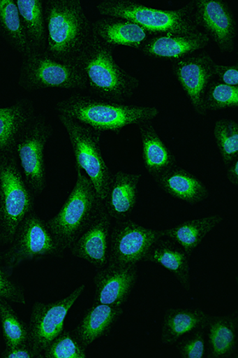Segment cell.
Segmentation results:
<instances>
[{
  "mask_svg": "<svg viewBox=\"0 0 238 358\" xmlns=\"http://www.w3.org/2000/svg\"><path fill=\"white\" fill-rule=\"evenodd\" d=\"M85 285H80L65 299L54 303H34L29 322V345L36 357H42L43 351L62 333L68 310L83 294Z\"/></svg>",
  "mask_w": 238,
  "mask_h": 358,
  "instance_id": "cell-12",
  "label": "cell"
},
{
  "mask_svg": "<svg viewBox=\"0 0 238 358\" xmlns=\"http://www.w3.org/2000/svg\"><path fill=\"white\" fill-rule=\"evenodd\" d=\"M206 328L197 329L191 336L177 344L179 355L184 358H202L206 354Z\"/></svg>",
  "mask_w": 238,
  "mask_h": 358,
  "instance_id": "cell-35",
  "label": "cell"
},
{
  "mask_svg": "<svg viewBox=\"0 0 238 358\" xmlns=\"http://www.w3.org/2000/svg\"><path fill=\"white\" fill-rule=\"evenodd\" d=\"M36 115L34 103L28 99L0 108V154L15 152L17 141Z\"/></svg>",
  "mask_w": 238,
  "mask_h": 358,
  "instance_id": "cell-19",
  "label": "cell"
},
{
  "mask_svg": "<svg viewBox=\"0 0 238 358\" xmlns=\"http://www.w3.org/2000/svg\"><path fill=\"white\" fill-rule=\"evenodd\" d=\"M211 317L200 309H168L162 323V343L175 344L184 334L207 328Z\"/></svg>",
  "mask_w": 238,
  "mask_h": 358,
  "instance_id": "cell-26",
  "label": "cell"
},
{
  "mask_svg": "<svg viewBox=\"0 0 238 358\" xmlns=\"http://www.w3.org/2000/svg\"><path fill=\"white\" fill-rule=\"evenodd\" d=\"M45 358H86V348L75 334L62 331L42 354Z\"/></svg>",
  "mask_w": 238,
  "mask_h": 358,
  "instance_id": "cell-33",
  "label": "cell"
},
{
  "mask_svg": "<svg viewBox=\"0 0 238 358\" xmlns=\"http://www.w3.org/2000/svg\"><path fill=\"white\" fill-rule=\"evenodd\" d=\"M214 62L207 53L193 55L174 62V73L194 110L200 115L207 113L204 96L208 85L214 77Z\"/></svg>",
  "mask_w": 238,
  "mask_h": 358,
  "instance_id": "cell-14",
  "label": "cell"
},
{
  "mask_svg": "<svg viewBox=\"0 0 238 358\" xmlns=\"http://www.w3.org/2000/svg\"><path fill=\"white\" fill-rule=\"evenodd\" d=\"M77 182L57 215L46 222L60 255L70 248L104 209L89 178L80 167Z\"/></svg>",
  "mask_w": 238,
  "mask_h": 358,
  "instance_id": "cell-4",
  "label": "cell"
},
{
  "mask_svg": "<svg viewBox=\"0 0 238 358\" xmlns=\"http://www.w3.org/2000/svg\"><path fill=\"white\" fill-rule=\"evenodd\" d=\"M154 179L165 193L190 204L200 203L210 195L198 178L177 165Z\"/></svg>",
  "mask_w": 238,
  "mask_h": 358,
  "instance_id": "cell-21",
  "label": "cell"
},
{
  "mask_svg": "<svg viewBox=\"0 0 238 358\" xmlns=\"http://www.w3.org/2000/svg\"><path fill=\"white\" fill-rule=\"evenodd\" d=\"M0 297L8 300L9 302L27 303L25 292L19 284L11 279L4 263L3 252H0Z\"/></svg>",
  "mask_w": 238,
  "mask_h": 358,
  "instance_id": "cell-34",
  "label": "cell"
},
{
  "mask_svg": "<svg viewBox=\"0 0 238 358\" xmlns=\"http://www.w3.org/2000/svg\"><path fill=\"white\" fill-rule=\"evenodd\" d=\"M114 49L92 30L89 41L74 65L83 73L87 89L92 94L104 100L124 102L135 94L140 80L116 62Z\"/></svg>",
  "mask_w": 238,
  "mask_h": 358,
  "instance_id": "cell-2",
  "label": "cell"
},
{
  "mask_svg": "<svg viewBox=\"0 0 238 358\" xmlns=\"http://www.w3.org/2000/svg\"><path fill=\"white\" fill-rule=\"evenodd\" d=\"M137 280V265L107 264L95 275L94 303L121 307L128 300Z\"/></svg>",
  "mask_w": 238,
  "mask_h": 358,
  "instance_id": "cell-15",
  "label": "cell"
},
{
  "mask_svg": "<svg viewBox=\"0 0 238 358\" xmlns=\"http://www.w3.org/2000/svg\"><path fill=\"white\" fill-rule=\"evenodd\" d=\"M112 219L103 209L84 232L69 248L73 255L83 259L97 268L108 263L109 244Z\"/></svg>",
  "mask_w": 238,
  "mask_h": 358,
  "instance_id": "cell-16",
  "label": "cell"
},
{
  "mask_svg": "<svg viewBox=\"0 0 238 358\" xmlns=\"http://www.w3.org/2000/svg\"><path fill=\"white\" fill-rule=\"evenodd\" d=\"M223 221L222 215H211L179 224L176 227L163 230L164 238L181 246L188 256L194 252L208 234Z\"/></svg>",
  "mask_w": 238,
  "mask_h": 358,
  "instance_id": "cell-27",
  "label": "cell"
},
{
  "mask_svg": "<svg viewBox=\"0 0 238 358\" xmlns=\"http://www.w3.org/2000/svg\"><path fill=\"white\" fill-rule=\"evenodd\" d=\"M214 76H216L220 83L231 86H238V66L213 65Z\"/></svg>",
  "mask_w": 238,
  "mask_h": 358,
  "instance_id": "cell-36",
  "label": "cell"
},
{
  "mask_svg": "<svg viewBox=\"0 0 238 358\" xmlns=\"http://www.w3.org/2000/svg\"><path fill=\"white\" fill-rule=\"evenodd\" d=\"M214 136L224 164L229 166L238 157V123L234 120H218Z\"/></svg>",
  "mask_w": 238,
  "mask_h": 358,
  "instance_id": "cell-31",
  "label": "cell"
},
{
  "mask_svg": "<svg viewBox=\"0 0 238 358\" xmlns=\"http://www.w3.org/2000/svg\"><path fill=\"white\" fill-rule=\"evenodd\" d=\"M29 53L45 50L46 28L43 0H16Z\"/></svg>",
  "mask_w": 238,
  "mask_h": 358,
  "instance_id": "cell-28",
  "label": "cell"
},
{
  "mask_svg": "<svg viewBox=\"0 0 238 358\" xmlns=\"http://www.w3.org/2000/svg\"><path fill=\"white\" fill-rule=\"evenodd\" d=\"M58 114L67 115L96 131L119 132L125 127L152 121L159 115L153 106L127 105L80 94L58 102Z\"/></svg>",
  "mask_w": 238,
  "mask_h": 358,
  "instance_id": "cell-3",
  "label": "cell"
},
{
  "mask_svg": "<svg viewBox=\"0 0 238 358\" xmlns=\"http://www.w3.org/2000/svg\"><path fill=\"white\" fill-rule=\"evenodd\" d=\"M210 42L211 39L201 31L165 34L148 39L141 50L148 57L176 62L205 48Z\"/></svg>",
  "mask_w": 238,
  "mask_h": 358,
  "instance_id": "cell-17",
  "label": "cell"
},
{
  "mask_svg": "<svg viewBox=\"0 0 238 358\" xmlns=\"http://www.w3.org/2000/svg\"><path fill=\"white\" fill-rule=\"evenodd\" d=\"M19 85L28 91L87 89L84 75L77 66L57 61L45 50L31 52L23 56Z\"/></svg>",
  "mask_w": 238,
  "mask_h": 358,
  "instance_id": "cell-8",
  "label": "cell"
},
{
  "mask_svg": "<svg viewBox=\"0 0 238 358\" xmlns=\"http://www.w3.org/2000/svg\"><path fill=\"white\" fill-rule=\"evenodd\" d=\"M228 172H226V177L228 181L234 186L238 185V160L235 159L233 163L228 166Z\"/></svg>",
  "mask_w": 238,
  "mask_h": 358,
  "instance_id": "cell-38",
  "label": "cell"
},
{
  "mask_svg": "<svg viewBox=\"0 0 238 358\" xmlns=\"http://www.w3.org/2000/svg\"><path fill=\"white\" fill-rule=\"evenodd\" d=\"M70 141L75 166L84 171L94 186L98 199L106 198L112 174L103 158L102 132L79 122L67 115L58 114Z\"/></svg>",
  "mask_w": 238,
  "mask_h": 358,
  "instance_id": "cell-7",
  "label": "cell"
},
{
  "mask_svg": "<svg viewBox=\"0 0 238 358\" xmlns=\"http://www.w3.org/2000/svg\"><path fill=\"white\" fill-rule=\"evenodd\" d=\"M92 30L103 43L142 49L147 41L149 32L136 23L114 17L105 16L92 22Z\"/></svg>",
  "mask_w": 238,
  "mask_h": 358,
  "instance_id": "cell-20",
  "label": "cell"
},
{
  "mask_svg": "<svg viewBox=\"0 0 238 358\" xmlns=\"http://www.w3.org/2000/svg\"><path fill=\"white\" fill-rule=\"evenodd\" d=\"M0 36L22 55L29 48L15 0H0Z\"/></svg>",
  "mask_w": 238,
  "mask_h": 358,
  "instance_id": "cell-29",
  "label": "cell"
},
{
  "mask_svg": "<svg viewBox=\"0 0 238 358\" xmlns=\"http://www.w3.org/2000/svg\"><path fill=\"white\" fill-rule=\"evenodd\" d=\"M144 169L154 178L176 166V157L151 122L139 124Z\"/></svg>",
  "mask_w": 238,
  "mask_h": 358,
  "instance_id": "cell-24",
  "label": "cell"
},
{
  "mask_svg": "<svg viewBox=\"0 0 238 358\" xmlns=\"http://www.w3.org/2000/svg\"><path fill=\"white\" fill-rule=\"evenodd\" d=\"M141 175L118 171L112 176L103 204L110 218L115 222L126 220L137 204Z\"/></svg>",
  "mask_w": 238,
  "mask_h": 358,
  "instance_id": "cell-18",
  "label": "cell"
},
{
  "mask_svg": "<svg viewBox=\"0 0 238 358\" xmlns=\"http://www.w3.org/2000/svg\"><path fill=\"white\" fill-rule=\"evenodd\" d=\"M208 330V355L210 358L233 357L237 351L238 317L237 315L211 317Z\"/></svg>",
  "mask_w": 238,
  "mask_h": 358,
  "instance_id": "cell-25",
  "label": "cell"
},
{
  "mask_svg": "<svg viewBox=\"0 0 238 358\" xmlns=\"http://www.w3.org/2000/svg\"><path fill=\"white\" fill-rule=\"evenodd\" d=\"M161 238H164L163 230L143 227L127 219L115 222L110 236L107 264L137 265Z\"/></svg>",
  "mask_w": 238,
  "mask_h": 358,
  "instance_id": "cell-11",
  "label": "cell"
},
{
  "mask_svg": "<svg viewBox=\"0 0 238 358\" xmlns=\"http://www.w3.org/2000/svg\"><path fill=\"white\" fill-rule=\"evenodd\" d=\"M52 132L53 129L47 121L36 115L16 143L15 154L20 161L23 178L36 196L45 188V149Z\"/></svg>",
  "mask_w": 238,
  "mask_h": 358,
  "instance_id": "cell-10",
  "label": "cell"
},
{
  "mask_svg": "<svg viewBox=\"0 0 238 358\" xmlns=\"http://www.w3.org/2000/svg\"><path fill=\"white\" fill-rule=\"evenodd\" d=\"M190 256L181 246L166 238H160L150 248L144 262L161 264L176 276L186 290L191 288Z\"/></svg>",
  "mask_w": 238,
  "mask_h": 358,
  "instance_id": "cell-23",
  "label": "cell"
},
{
  "mask_svg": "<svg viewBox=\"0 0 238 358\" xmlns=\"http://www.w3.org/2000/svg\"><path fill=\"white\" fill-rule=\"evenodd\" d=\"M98 13L136 23L149 33L182 34L198 31L194 20V2L176 10L147 7L131 0H103L96 6Z\"/></svg>",
  "mask_w": 238,
  "mask_h": 358,
  "instance_id": "cell-6",
  "label": "cell"
},
{
  "mask_svg": "<svg viewBox=\"0 0 238 358\" xmlns=\"http://www.w3.org/2000/svg\"><path fill=\"white\" fill-rule=\"evenodd\" d=\"M194 20L197 27L218 45L220 50L235 48L237 24L233 10L222 0H195Z\"/></svg>",
  "mask_w": 238,
  "mask_h": 358,
  "instance_id": "cell-13",
  "label": "cell"
},
{
  "mask_svg": "<svg viewBox=\"0 0 238 358\" xmlns=\"http://www.w3.org/2000/svg\"><path fill=\"white\" fill-rule=\"evenodd\" d=\"M36 197L15 152L0 154V245L10 244L20 223L34 211Z\"/></svg>",
  "mask_w": 238,
  "mask_h": 358,
  "instance_id": "cell-5",
  "label": "cell"
},
{
  "mask_svg": "<svg viewBox=\"0 0 238 358\" xmlns=\"http://www.w3.org/2000/svg\"><path fill=\"white\" fill-rule=\"evenodd\" d=\"M0 323L6 348L29 344V328L10 304L8 300L0 297Z\"/></svg>",
  "mask_w": 238,
  "mask_h": 358,
  "instance_id": "cell-30",
  "label": "cell"
},
{
  "mask_svg": "<svg viewBox=\"0 0 238 358\" xmlns=\"http://www.w3.org/2000/svg\"><path fill=\"white\" fill-rule=\"evenodd\" d=\"M54 255H60V252L54 236L47 224L34 211L20 223L8 250L3 252L10 275L22 263Z\"/></svg>",
  "mask_w": 238,
  "mask_h": 358,
  "instance_id": "cell-9",
  "label": "cell"
},
{
  "mask_svg": "<svg viewBox=\"0 0 238 358\" xmlns=\"http://www.w3.org/2000/svg\"><path fill=\"white\" fill-rule=\"evenodd\" d=\"M46 53L74 65L92 33V22L80 0H48L44 3Z\"/></svg>",
  "mask_w": 238,
  "mask_h": 358,
  "instance_id": "cell-1",
  "label": "cell"
},
{
  "mask_svg": "<svg viewBox=\"0 0 238 358\" xmlns=\"http://www.w3.org/2000/svg\"><path fill=\"white\" fill-rule=\"evenodd\" d=\"M204 106L208 111H219L238 106V86L211 82L205 92Z\"/></svg>",
  "mask_w": 238,
  "mask_h": 358,
  "instance_id": "cell-32",
  "label": "cell"
},
{
  "mask_svg": "<svg viewBox=\"0 0 238 358\" xmlns=\"http://www.w3.org/2000/svg\"><path fill=\"white\" fill-rule=\"evenodd\" d=\"M123 315L121 307L94 303L87 311L73 334L87 348L98 338L107 336Z\"/></svg>",
  "mask_w": 238,
  "mask_h": 358,
  "instance_id": "cell-22",
  "label": "cell"
},
{
  "mask_svg": "<svg viewBox=\"0 0 238 358\" xmlns=\"http://www.w3.org/2000/svg\"><path fill=\"white\" fill-rule=\"evenodd\" d=\"M3 358H33L36 357L30 345H22L15 348H6L1 354Z\"/></svg>",
  "mask_w": 238,
  "mask_h": 358,
  "instance_id": "cell-37",
  "label": "cell"
}]
</instances>
